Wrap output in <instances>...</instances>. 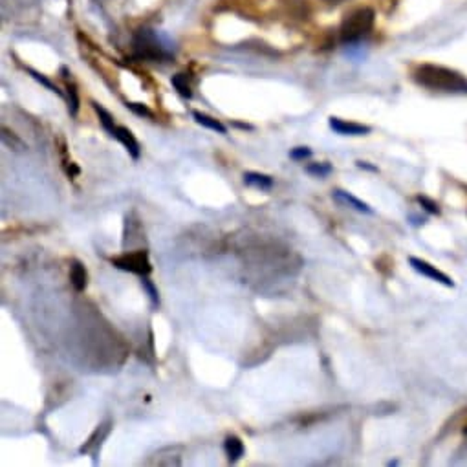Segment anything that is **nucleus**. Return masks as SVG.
I'll return each instance as SVG.
<instances>
[{
	"instance_id": "f257e3e1",
	"label": "nucleus",
	"mask_w": 467,
	"mask_h": 467,
	"mask_svg": "<svg viewBox=\"0 0 467 467\" xmlns=\"http://www.w3.org/2000/svg\"><path fill=\"white\" fill-rule=\"evenodd\" d=\"M418 85L429 90L445 92V94H467V77L456 70L438 66V64H421L414 72Z\"/></svg>"
},
{
	"instance_id": "f03ea898",
	"label": "nucleus",
	"mask_w": 467,
	"mask_h": 467,
	"mask_svg": "<svg viewBox=\"0 0 467 467\" xmlns=\"http://www.w3.org/2000/svg\"><path fill=\"white\" fill-rule=\"evenodd\" d=\"M374 9L371 8H357L354 9L352 13H348L344 17L339 35L344 44H354L365 39L371 33L372 26H374Z\"/></svg>"
},
{
	"instance_id": "7ed1b4c3",
	"label": "nucleus",
	"mask_w": 467,
	"mask_h": 467,
	"mask_svg": "<svg viewBox=\"0 0 467 467\" xmlns=\"http://www.w3.org/2000/svg\"><path fill=\"white\" fill-rule=\"evenodd\" d=\"M134 55L137 59H147V61H169L173 57L167 46L161 42V39L156 35L154 30L143 27L134 35L132 41Z\"/></svg>"
},
{
	"instance_id": "20e7f679",
	"label": "nucleus",
	"mask_w": 467,
	"mask_h": 467,
	"mask_svg": "<svg viewBox=\"0 0 467 467\" xmlns=\"http://www.w3.org/2000/svg\"><path fill=\"white\" fill-rule=\"evenodd\" d=\"M112 266L118 268V270L130 271V273H136L139 277H145L152 271L151 261H149V251L147 249H137V251L123 253L121 256H116L112 259Z\"/></svg>"
},
{
	"instance_id": "39448f33",
	"label": "nucleus",
	"mask_w": 467,
	"mask_h": 467,
	"mask_svg": "<svg viewBox=\"0 0 467 467\" xmlns=\"http://www.w3.org/2000/svg\"><path fill=\"white\" fill-rule=\"evenodd\" d=\"M409 262H411L412 270L418 271V273L423 275V277H427V279L436 280V282L444 284V286H451V288L454 286V282L451 280V277H447L444 271H440L436 266L429 264L427 261H421V259H416V256H411V259H409Z\"/></svg>"
},
{
	"instance_id": "423d86ee",
	"label": "nucleus",
	"mask_w": 467,
	"mask_h": 467,
	"mask_svg": "<svg viewBox=\"0 0 467 467\" xmlns=\"http://www.w3.org/2000/svg\"><path fill=\"white\" fill-rule=\"evenodd\" d=\"M328 125L334 132L341 134V136H365L371 132V127H366V125L350 123V121H343L339 118H330Z\"/></svg>"
},
{
	"instance_id": "0eeeda50",
	"label": "nucleus",
	"mask_w": 467,
	"mask_h": 467,
	"mask_svg": "<svg viewBox=\"0 0 467 467\" xmlns=\"http://www.w3.org/2000/svg\"><path fill=\"white\" fill-rule=\"evenodd\" d=\"M112 136H114L125 149H127L128 154L132 156V160H137V158H139V154H142V147H139L137 139L134 137L132 130H128L127 127H116Z\"/></svg>"
},
{
	"instance_id": "6e6552de",
	"label": "nucleus",
	"mask_w": 467,
	"mask_h": 467,
	"mask_svg": "<svg viewBox=\"0 0 467 467\" xmlns=\"http://www.w3.org/2000/svg\"><path fill=\"white\" fill-rule=\"evenodd\" d=\"M332 197H334V200H337L339 204H344V206L352 207V209L359 211V213H366V215H372V213H374L368 204H365V201H361L359 198H356L354 194H350V192L347 191L335 189V191L332 192Z\"/></svg>"
},
{
	"instance_id": "1a4fd4ad",
	"label": "nucleus",
	"mask_w": 467,
	"mask_h": 467,
	"mask_svg": "<svg viewBox=\"0 0 467 467\" xmlns=\"http://www.w3.org/2000/svg\"><path fill=\"white\" fill-rule=\"evenodd\" d=\"M244 183L249 185V187L261 189V191H270V189L273 187L275 182L271 176H268V174L255 173V170H247V173H244Z\"/></svg>"
},
{
	"instance_id": "9d476101",
	"label": "nucleus",
	"mask_w": 467,
	"mask_h": 467,
	"mask_svg": "<svg viewBox=\"0 0 467 467\" xmlns=\"http://www.w3.org/2000/svg\"><path fill=\"white\" fill-rule=\"evenodd\" d=\"M224 451H225V454H228L229 462L235 463L244 456V451H246V447H244L242 440L238 438V436L231 435V436H228V438H225Z\"/></svg>"
},
{
	"instance_id": "9b49d317",
	"label": "nucleus",
	"mask_w": 467,
	"mask_h": 467,
	"mask_svg": "<svg viewBox=\"0 0 467 467\" xmlns=\"http://www.w3.org/2000/svg\"><path fill=\"white\" fill-rule=\"evenodd\" d=\"M70 280H72L75 292H82V289L87 288L88 275L87 270H85V266L79 261H73L72 266H70Z\"/></svg>"
},
{
	"instance_id": "f8f14e48",
	"label": "nucleus",
	"mask_w": 467,
	"mask_h": 467,
	"mask_svg": "<svg viewBox=\"0 0 467 467\" xmlns=\"http://www.w3.org/2000/svg\"><path fill=\"white\" fill-rule=\"evenodd\" d=\"M192 118H194V121H197L198 125H201V127L209 128V130H215V132H218V134H225V132H228V128H225V125H222L218 121V119L211 118V116L201 114V112H192Z\"/></svg>"
},
{
	"instance_id": "ddd939ff",
	"label": "nucleus",
	"mask_w": 467,
	"mask_h": 467,
	"mask_svg": "<svg viewBox=\"0 0 467 467\" xmlns=\"http://www.w3.org/2000/svg\"><path fill=\"white\" fill-rule=\"evenodd\" d=\"M173 87L176 88L180 96L185 97V99H191L192 97V87L187 79V73H176L173 75Z\"/></svg>"
},
{
	"instance_id": "4468645a",
	"label": "nucleus",
	"mask_w": 467,
	"mask_h": 467,
	"mask_svg": "<svg viewBox=\"0 0 467 467\" xmlns=\"http://www.w3.org/2000/svg\"><path fill=\"white\" fill-rule=\"evenodd\" d=\"M92 106H94V110H96L97 116H99L101 125H103V127H105L106 132H108L110 136H112V134H114V128L118 127V125H114V118H112V114H110V112L106 108H103V106H101L99 103H96V101L92 103Z\"/></svg>"
},
{
	"instance_id": "2eb2a0df",
	"label": "nucleus",
	"mask_w": 467,
	"mask_h": 467,
	"mask_svg": "<svg viewBox=\"0 0 467 467\" xmlns=\"http://www.w3.org/2000/svg\"><path fill=\"white\" fill-rule=\"evenodd\" d=\"M332 165L323 161V163H310L306 167V173L311 174V176H316V178H326L330 173H332Z\"/></svg>"
},
{
	"instance_id": "dca6fc26",
	"label": "nucleus",
	"mask_w": 467,
	"mask_h": 467,
	"mask_svg": "<svg viewBox=\"0 0 467 467\" xmlns=\"http://www.w3.org/2000/svg\"><path fill=\"white\" fill-rule=\"evenodd\" d=\"M66 90H68V110L70 114L75 116L77 114V108H79V97H77V90H75V87L73 85H66Z\"/></svg>"
},
{
	"instance_id": "f3484780",
	"label": "nucleus",
	"mask_w": 467,
	"mask_h": 467,
	"mask_svg": "<svg viewBox=\"0 0 467 467\" xmlns=\"http://www.w3.org/2000/svg\"><path fill=\"white\" fill-rule=\"evenodd\" d=\"M2 139H4V143L8 147H11V149H15V151H23L24 149V143L18 139L17 136H13V132H9L8 128H2Z\"/></svg>"
},
{
	"instance_id": "a211bd4d",
	"label": "nucleus",
	"mask_w": 467,
	"mask_h": 467,
	"mask_svg": "<svg viewBox=\"0 0 467 467\" xmlns=\"http://www.w3.org/2000/svg\"><path fill=\"white\" fill-rule=\"evenodd\" d=\"M142 286L147 289V293H149V297H151L152 304H154V306H158V302H160V297H158V289H156L154 284L151 282L149 275L142 277Z\"/></svg>"
},
{
	"instance_id": "6ab92c4d",
	"label": "nucleus",
	"mask_w": 467,
	"mask_h": 467,
	"mask_svg": "<svg viewBox=\"0 0 467 467\" xmlns=\"http://www.w3.org/2000/svg\"><path fill=\"white\" fill-rule=\"evenodd\" d=\"M27 73H30V75H32L33 79H37V81L41 82V85H44V87L48 88V90H51V92H55V94H59V96H63V94H61L59 88L55 87V85L50 81V79H46L44 75H42V73L35 72V70H30V68H27Z\"/></svg>"
},
{
	"instance_id": "aec40b11",
	"label": "nucleus",
	"mask_w": 467,
	"mask_h": 467,
	"mask_svg": "<svg viewBox=\"0 0 467 467\" xmlns=\"http://www.w3.org/2000/svg\"><path fill=\"white\" fill-rule=\"evenodd\" d=\"M310 156H311V151L308 149V147H295V149L289 151V158L295 161H304V160H308Z\"/></svg>"
},
{
	"instance_id": "412c9836",
	"label": "nucleus",
	"mask_w": 467,
	"mask_h": 467,
	"mask_svg": "<svg viewBox=\"0 0 467 467\" xmlns=\"http://www.w3.org/2000/svg\"><path fill=\"white\" fill-rule=\"evenodd\" d=\"M127 106L130 110H132L134 114L142 116V118H154V114H152L151 108H147L145 105H142V103H127Z\"/></svg>"
},
{
	"instance_id": "4be33fe9",
	"label": "nucleus",
	"mask_w": 467,
	"mask_h": 467,
	"mask_svg": "<svg viewBox=\"0 0 467 467\" xmlns=\"http://www.w3.org/2000/svg\"><path fill=\"white\" fill-rule=\"evenodd\" d=\"M418 201H420L421 207H425V209L429 211V213H435V215H438V213H440L438 204H436V201L430 200V198H427V197H418Z\"/></svg>"
},
{
	"instance_id": "5701e85b",
	"label": "nucleus",
	"mask_w": 467,
	"mask_h": 467,
	"mask_svg": "<svg viewBox=\"0 0 467 467\" xmlns=\"http://www.w3.org/2000/svg\"><path fill=\"white\" fill-rule=\"evenodd\" d=\"M453 421H458V427H460V430H462L463 435H467V409H463V411L458 412L456 418H454Z\"/></svg>"
},
{
	"instance_id": "b1692460",
	"label": "nucleus",
	"mask_w": 467,
	"mask_h": 467,
	"mask_svg": "<svg viewBox=\"0 0 467 467\" xmlns=\"http://www.w3.org/2000/svg\"><path fill=\"white\" fill-rule=\"evenodd\" d=\"M357 167H359V169L372 170V173H378V167H374V165H371V163H366V161H357Z\"/></svg>"
},
{
	"instance_id": "393cba45",
	"label": "nucleus",
	"mask_w": 467,
	"mask_h": 467,
	"mask_svg": "<svg viewBox=\"0 0 467 467\" xmlns=\"http://www.w3.org/2000/svg\"><path fill=\"white\" fill-rule=\"evenodd\" d=\"M325 2L330 6H337V4H341V2H344V0H325Z\"/></svg>"
}]
</instances>
